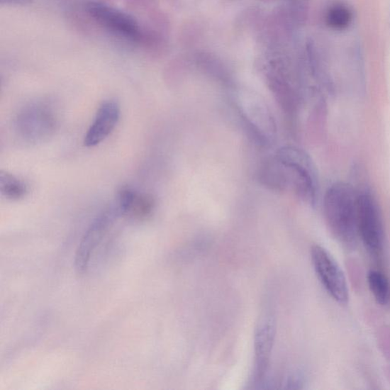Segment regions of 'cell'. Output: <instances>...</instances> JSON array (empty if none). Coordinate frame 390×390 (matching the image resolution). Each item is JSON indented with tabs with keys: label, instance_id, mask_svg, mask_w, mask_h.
Listing matches in <instances>:
<instances>
[{
	"label": "cell",
	"instance_id": "6da1fadb",
	"mask_svg": "<svg viewBox=\"0 0 390 390\" xmlns=\"http://www.w3.org/2000/svg\"><path fill=\"white\" fill-rule=\"evenodd\" d=\"M358 191L351 184L338 182L326 190L323 213L328 230L347 249L355 247L357 232Z\"/></svg>",
	"mask_w": 390,
	"mask_h": 390
},
{
	"label": "cell",
	"instance_id": "7a4b0ae2",
	"mask_svg": "<svg viewBox=\"0 0 390 390\" xmlns=\"http://www.w3.org/2000/svg\"><path fill=\"white\" fill-rule=\"evenodd\" d=\"M275 155L282 163L289 189L304 202L314 206L318 197V178L309 155L294 147H282Z\"/></svg>",
	"mask_w": 390,
	"mask_h": 390
},
{
	"label": "cell",
	"instance_id": "3957f363",
	"mask_svg": "<svg viewBox=\"0 0 390 390\" xmlns=\"http://www.w3.org/2000/svg\"><path fill=\"white\" fill-rule=\"evenodd\" d=\"M357 232L367 250L374 256L384 250L386 235L381 209L371 191H358Z\"/></svg>",
	"mask_w": 390,
	"mask_h": 390
},
{
	"label": "cell",
	"instance_id": "277c9868",
	"mask_svg": "<svg viewBox=\"0 0 390 390\" xmlns=\"http://www.w3.org/2000/svg\"><path fill=\"white\" fill-rule=\"evenodd\" d=\"M266 79L279 106L293 120L299 113L301 95L291 65L284 57H274L267 67Z\"/></svg>",
	"mask_w": 390,
	"mask_h": 390
},
{
	"label": "cell",
	"instance_id": "5b68a950",
	"mask_svg": "<svg viewBox=\"0 0 390 390\" xmlns=\"http://www.w3.org/2000/svg\"><path fill=\"white\" fill-rule=\"evenodd\" d=\"M245 131L256 145H271L276 135V126L272 112L260 98H239L238 106Z\"/></svg>",
	"mask_w": 390,
	"mask_h": 390
},
{
	"label": "cell",
	"instance_id": "8992f818",
	"mask_svg": "<svg viewBox=\"0 0 390 390\" xmlns=\"http://www.w3.org/2000/svg\"><path fill=\"white\" fill-rule=\"evenodd\" d=\"M311 260L315 272L324 289L338 303L349 300L348 285L345 273L333 256L320 245L311 249Z\"/></svg>",
	"mask_w": 390,
	"mask_h": 390
},
{
	"label": "cell",
	"instance_id": "52a82bcc",
	"mask_svg": "<svg viewBox=\"0 0 390 390\" xmlns=\"http://www.w3.org/2000/svg\"><path fill=\"white\" fill-rule=\"evenodd\" d=\"M56 126L54 111L43 104L26 106L16 119L18 135L28 143H36L48 138L53 135Z\"/></svg>",
	"mask_w": 390,
	"mask_h": 390
},
{
	"label": "cell",
	"instance_id": "ba28073f",
	"mask_svg": "<svg viewBox=\"0 0 390 390\" xmlns=\"http://www.w3.org/2000/svg\"><path fill=\"white\" fill-rule=\"evenodd\" d=\"M86 9L90 17L111 33L133 43L143 38L136 20L121 10L99 2H89Z\"/></svg>",
	"mask_w": 390,
	"mask_h": 390
},
{
	"label": "cell",
	"instance_id": "9c48e42d",
	"mask_svg": "<svg viewBox=\"0 0 390 390\" xmlns=\"http://www.w3.org/2000/svg\"><path fill=\"white\" fill-rule=\"evenodd\" d=\"M119 213L117 208L108 210L101 213L91 223L79 243L76 255L75 266L79 273L87 271L92 254L104 240L110 225L114 221L116 215Z\"/></svg>",
	"mask_w": 390,
	"mask_h": 390
},
{
	"label": "cell",
	"instance_id": "30bf717a",
	"mask_svg": "<svg viewBox=\"0 0 390 390\" xmlns=\"http://www.w3.org/2000/svg\"><path fill=\"white\" fill-rule=\"evenodd\" d=\"M275 337V323L271 316H265L260 321L255 333L254 383L264 379L269 368Z\"/></svg>",
	"mask_w": 390,
	"mask_h": 390
},
{
	"label": "cell",
	"instance_id": "8fae6325",
	"mask_svg": "<svg viewBox=\"0 0 390 390\" xmlns=\"http://www.w3.org/2000/svg\"><path fill=\"white\" fill-rule=\"evenodd\" d=\"M121 110L115 101H107L102 104L89 127L84 138V145L94 147L104 142L117 126Z\"/></svg>",
	"mask_w": 390,
	"mask_h": 390
},
{
	"label": "cell",
	"instance_id": "7c38bea8",
	"mask_svg": "<svg viewBox=\"0 0 390 390\" xmlns=\"http://www.w3.org/2000/svg\"><path fill=\"white\" fill-rule=\"evenodd\" d=\"M257 178L262 186L272 191H284L289 189L282 163L276 155L262 162Z\"/></svg>",
	"mask_w": 390,
	"mask_h": 390
},
{
	"label": "cell",
	"instance_id": "4fadbf2b",
	"mask_svg": "<svg viewBox=\"0 0 390 390\" xmlns=\"http://www.w3.org/2000/svg\"><path fill=\"white\" fill-rule=\"evenodd\" d=\"M367 284L374 299L381 306L390 304V281L381 271L373 269L367 274Z\"/></svg>",
	"mask_w": 390,
	"mask_h": 390
},
{
	"label": "cell",
	"instance_id": "5bb4252c",
	"mask_svg": "<svg viewBox=\"0 0 390 390\" xmlns=\"http://www.w3.org/2000/svg\"><path fill=\"white\" fill-rule=\"evenodd\" d=\"M0 191L7 199L17 201L26 196L28 186L13 174L2 172L0 174Z\"/></svg>",
	"mask_w": 390,
	"mask_h": 390
},
{
	"label": "cell",
	"instance_id": "9a60e30c",
	"mask_svg": "<svg viewBox=\"0 0 390 390\" xmlns=\"http://www.w3.org/2000/svg\"><path fill=\"white\" fill-rule=\"evenodd\" d=\"M154 208L155 200L151 195L137 192L128 215L138 220L146 219L150 216Z\"/></svg>",
	"mask_w": 390,
	"mask_h": 390
},
{
	"label": "cell",
	"instance_id": "2e32d148",
	"mask_svg": "<svg viewBox=\"0 0 390 390\" xmlns=\"http://www.w3.org/2000/svg\"><path fill=\"white\" fill-rule=\"evenodd\" d=\"M352 14L347 7L336 5L330 9L326 16L328 26L335 30H345L350 26Z\"/></svg>",
	"mask_w": 390,
	"mask_h": 390
},
{
	"label": "cell",
	"instance_id": "e0dca14e",
	"mask_svg": "<svg viewBox=\"0 0 390 390\" xmlns=\"http://www.w3.org/2000/svg\"><path fill=\"white\" fill-rule=\"evenodd\" d=\"M33 0H1L2 5L24 6L32 2Z\"/></svg>",
	"mask_w": 390,
	"mask_h": 390
}]
</instances>
